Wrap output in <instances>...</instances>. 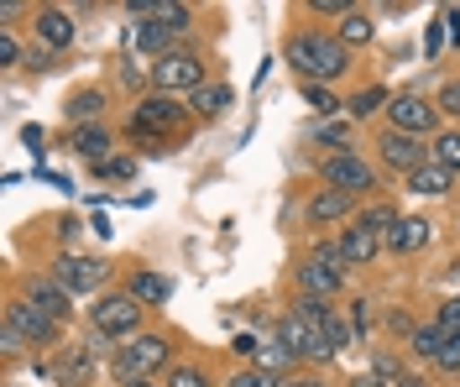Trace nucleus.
I'll use <instances>...</instances> for the list:
<instances>
[{
	"label": "nucleus",
	"instance_id": "50",
	"mask_svg": "<svg viewBox=\"0 0 460 387\" xmlns=\"http://www.w3.org/2000/svg\"><path fill=\"white\" fill-rule=\"evenodd\" d=\"M22 142H27L31 152H42V142H48V131H42V126H22Z\"/></svg>",
	"mask_w": 460,
	"mask_h": 387
},
{
	"label": "nucleus",
	"instance_id": "13",
	"mask_svg": "<svg viewBox=\"0 0 460 387\" xmlns=\"http://www.w3.org/2000/svg\"><path fill=\"white\" fill-rule=\"evenodd\" d=\"M22 294H27L31 303H37V309L48 314V320H58V325H74V309H79V298L68 294V288L58 283L53 272H31Z\"/></svg>",
	"mask_w": 460,
	"mask_h": 387
},
{
	"label": "nucleus",
	"instance_id": "33",
	"mask_svg": "<svg viewBox=\"0 0 460 387\" xmlns=\"http://www.w3.org/2000/svg\"><path fill=\"white\" fill-rule=\"evenodd\" d=\"M356 220H361V225H372V231H382V236H387V231H393V225L402 220V215H398L393 205H387V199H372V205L361 209Z\"/></svg>",
	"mask_w": 460,
	"mask_h": 387
},
{
	"label": "nucleus",
	"instance_id": "39",
	"mask_svg": "<svg viewBox=\"0 0 460 387\" xmlns=\"http://www.w3.org/2000/svg\"><path fill=\"white\" fill-rule=\"evenodd\" d=\"M27 58V48H22V37L11 27H0V68H16V63Z\"/></svg>",
	"mask_w": 460,
	"mask_h": 387
},
{
	"label": "nucleus",
	"instance_id": "28",
	"mask_svg": "<svg viewBox=\"0 0 460 387\" xmlns=\"http://www.w3.org/2000/svg\"><path fill=\"white\" fill-rule=\"evenodd\" d=\"M48 372H53L63 387H84L89 383V356L84 351H58V356L48 361Z\"/></svg>",
	"mask_w": 460,
	"mask_h": 387
},
{
	"label": "nucleus",
	"instance_id": "37",
	"mask_svg": "<svg viewBox=\"0 0 460 387\" xmlns=\"http://www.w3.org/2000/svg\"><path fill=\"white\" fill-rule=\"evenodd\" d=\"M382 330H387L393 340H413V330H419V320H413L408 309H387V314H382Z\"/></svg>",
	"mask_w": 460,
	"mask_h": 387
},
{
	"label": "nucleus",
	"instance_id": "27",
	"mask_svg": "<svg viewBox=\"0 0 460 387\" xmlns=\"http://www.w3.org/2000/svg\"><path fill=\"white\" fill-rule=\"evenodd\" d=\"M439 351H445V330L434 325V320H424V325L413 330V340H408V356L424 361V366H434V361H439Z\"/></svg>",
	"mask_w": 460,
	"mask_h": 387
},
{
	"label": "nucleus",
	"instance_id": "9",
	"mask_svg": "<svg viewBox=\"0 0 460 387\" xmlns=\"http://www.w3.org/2000/svg\"><path fill=\"white\" fill-rule=\"evenodd\" d=\"M189 120V105L178 100V94H163V90H146L142 100H137V110H131V120H126V131H146V136H168Z\"/></svg>",
	"mask_w": 460,
	"mask_h": 387
},
{
	"label": "nucleus",
	"instance_id": "2",
	"mask_svg": "<svg viewBox=\"0 0 460 387\" xmlns=\"http://www.w3.org/2000/svg\"><path fill=\"white\" fill-rule=\"evenodd\" d=\"M345 251L341 241H309V251H304V262L293 268V288H298V298H330L335 303V294L345 288Z\"/></svg>",
	"mask_w": 460,
	"mask_h": 387
},
{
	"label": "nucleus",
	"instance_id": "54",
	"mask_svg": "<svg viewBox=\"0 0 460 387\" xmlns=\"http://www.w3.org/2000/svg\"><path fill=\"white\" fill-rule=\"evenodd\" d=\"M456 225H460V215H456Z\"/></svg>",
	"mask_w": 460,
	"mask_h": 387
},
{
	"label": "nucleus",
	"instance_id": "14",
	"mask_svg": "<svg viewBox=\"0 0 460 387\" xmlns=\"http://www.w3.org/2000/svg\"><path fill=\"white\" fill-rule=\"evenodd\" d=\"M31 31H37V42H42V48L63 53V48H74V37H79V22H74L63 5H37V11H31Z\"/></svg>",
	"mask_w": 460,
	"mask_h": 387
},
{
	"label": "nucleus",
	"instance_id": "22",
	"mask_svg": "<svg viewBox=\"0 0 460 387\" xmlns=\"http://www.w3.org/2000/svg\"><path fill=\"white\" fill-rule=\"evenodd\" d=\"M74 152L84 157L89 168H100V163L115 157V136L105 131V126H84V131H74Z\"/></svg>",
	"mask_w": 460,
	"mask_h": 387
},
{
	"label": "nucleus",
	"instance_id": "24",
	"mask_svg": "<svg viewBox=\"0 0 460 387\" xmlns=\"http://www.w3.org/2000/svg\"><path fill=\"white\" fill-rule=\"evenodd\" d=\"M230 100H235V90L215 79V84H204V90L189 94V116H199V120H220V116H226Z\"/></svg>",
	"mask_w": 460,
	"mask_h": 387
},
{
	"label": "nucleus",
	"instance_id": "41",
	"mask_svg": "<svg viewBox=\"0 0 460 387\" xmlns=\"http://www.w3.org/2000/svg\"><path fill=\"white\" fill-rule=\"evenodd\" d=\"M0 351H5V366H16V361L27 356L31 346H27V340H22V335H16L11 325H0Z\"/></svg>",
	"mask_w": 460,
	"mask_h": 387
},
{
	"label": "nucleus",
	"instance_id": "6",
	"mask_svg": "<svg viewBox=\"0 0 460 387\" xmlns=\"http://www.w3.org/2000/svg\"><path fill=\"white\" fill-rule=\"evenodd\" d=\"M163 366H172V340L168 335H137L111 356V377L115 383H137V377H152Z\"/></svg>",
	"mask_w": 460,
	"mask_h": 387
},
{
	"label": "nucleus",
	"instance_id": "43",
	"mask_svg": "<svg viewBox=\"0 0 460 387\" xmlns=\"http://www.w3.org/2000/svg\"><path fill=\"white\" fill-rule=\"evenodd\" d=\"M288 377H267V372H257V366H246V372H235L226 387H283Z\"/></svg>",
	"mask_w": 460,
	"mask_h": 387
},
{
	"label": "nucleus",
	"instance_id": "51",
	"mask_svg": "<svg viewBox=\"0 0 460 387\" xmlns=\"http://www.w3.org/2000/svg\"><path fill=\"white\" fill-rule=\"evenodd\" d=\"M345 387H387V383H382L376 372H356V377H350V383H345Z\"/></svg>",
	"mask_w": 460,
	"mask_h": 387
},
{
	"label": "nucleus",
	"instance_id": "5",
	"mask_svg": "<svg viewBox=\"0 0 460 387\" xmlns=\"http://www.w3.org/2000/svg\"><path fill=\"white\" fill-rule=\"evenodd\" d=\"M267 330H272V340H283V346L304 361V366H330V361H335L330 335H324L319 325H309L304 314H293V309H283V314H278Z\"/></svg>",
	"mask_w": 460,
	"mask_h": 387
},
{
	"label": "nucleus",
	"instance_id": "1",
	"mask_svg": "<svg viewBox=\"0 0 460 387\" xmlns=\"http://www.w3.org/2000/svg\"><path fill=\"white\" fill-rule=\"evenodd\" d=\"M283 58L298 74V84H335V79L350 74V48H341L335 31H314V27L288 31Z\"/></svg>",
	"mask_w": 460,
	"mask_h": 387
},
{
	"label": "nucleus",
	"instance_id": "31",
	"mask_svg": "<svg viewBox=\"0 0 460 387\" xmlns=\"http://www.w3.org/2000/svg\"><path fill=\"white\" fill-rule=\"evenodd\" d=\"M152 16H157L168 31H178V37L194 27V11H189V5H178V0H157V11H152Z\"/></svg>",
	"mask_w": 460,
	"mask_h": 387
},
{
	"label": "nucleus",
	"instance_id": "46",
	"mask_svg": "<svg viewBox=\"0 0 460 387\" xmlns=\"http://www.w3.org/2000/svg\"><path fill=\"white\" fill-rule=\"evenodd\" d=\"M434 325L445 330V335H460V298H445V303H439V314H434Z\"/></svg>",
	"mask_w": 460,
	"mask_h": 387
},
{
	"label": "nucleus",
	"instance_id": "44",
	"mask_svg": "<svg viewBox=\"0 0 460 387\" xmlns=\"http://www.w3.org/2000/svg\"><path fill=\"white\" fill-rule=\"evenodd\" d=\"M131 173H137V157H120V152H115L111 163L94 168V179H131Z\"/></svg>",
	"mask_w": 460,
	"mask_h": 387
},
{
	"label": "nucleus",
	"instance_id": "35",
	"mask_svg": "<svg viewBox=\"0 0 460 387\" xmlns=\"http://www.w3.org/2000/svg\"><path fill=\"white\" fill-rule=\"evenodd\" d=\"M309 142H319V147H335V152H350V136H345L341 120H319L314 131H309Z\"/></svg>",
	"mask_w": 460,
	"mask_h": 387
},
{
	"label": "nucleus",
	"instance_id": "29",
	"mask_svg": "<svg viewBox=\"0 0 460 387\" xmlns=\"http://www.w3.org/2000/svg\"><path fill=\"white\" fill-rule=\"evenodd\" d=\"M298 90H304V100H309V110H314V116H324V120H335L345 110V100L330 90V84H298Z\"/></svg>",
	"mask_w": 460,
	"mask_h": 387
},
{
	"label": "nucleus",
	"instance_id": "3",
	"mask_svg": "<svg viewBox=\"0 0 460 387\" xmlns=\"http://www.w3.org/2000/svg\"><path fill=\"white\" fill-rule=\"evenodd\" d=\"M89 330H100L105 340H115V346H126V340H137V335H146V309L137 303V298L126 294V288H111V294H100L94 303H89Z\"/></svg>",
	"mask_w": 460,
	"mask_h": 387
},
{
	"label": "nucleus",
	"instance_id": "17",
	"mask_svg": "<svg viewBox=\"0 0 460 387\" xmlns=\"http://www.w3.org/2000/svg\"><path fill=\"white\" fill-rule=\"evenodd\" d=\"M429 241H434V225L424 215H402L398 225L387 231V251H393V257H413V251H424Z\"/></svg>",
	"mask_w": 460,
	"mask_h": 387
},
{
	"label": "nucleus",
	"instance_id": "16",
	"mask_svg": "<svg viewBox=\"0 0 460 387\" xmlns=\"http://www.w3.org/2000/svg\"><path fill=\"white\" fill-rule=\"evenodd\" d=\"M304 215H309V225H335V220H356L361 209H356V199L341 194V189H314L309 205H304Z\"/></svg>",
	"mask_w": 460,
	"mask_h": 387
},
{
	"label": "nucleus",
	"instance_id": "25",
	"mask_svg": "<svg viewBox=\"0 0 460 387\" xmlns=\"http://www.w3.org/2000/svg\"><path fill=\"white\" fill-rule=\"evenodd\" d=\"M335 37H341V48H367V42L376 37L372 11H367V5H356L350 16H341V22H335Z\"/></svg>",
	"mask_w": 460,
	"mask_h": 387
},
{
	"label": "nucleus",
	"instance_id": "30",
	"mask_svg": "<svg viewBox=\"0 0 460 387\" xmlns=\"http://www.w3.org/2000/svg\"><path fill=\"white\" fill-rule=\"evenodd\" d=\"M429 152H434V163H439L445 173L460 179V131H439V136L429 142Z\"/></svg>",
	"mask_w": 460,
	"mask_h": 387
},
{
	"label": "nucleus",
	"instance_id": "21",
	"mask_svg": "<svg viewBox=\"0 0 460 387\" xmlns=\"http://www.w3.org/2000/svg\"><path fill=\"white\" fill-rule=\"evenodd\" d=\"M402 189H408V194H419V199H445V194L456 189V173H445L439 163H424L413 179H402Z\"/></svg>",
	"mask_w": 460,
	"mask_h": 387
},
{
	"label": "nucleus",
	"instance_id": "10",
	"mask_svg": "<svg viewBox=\"0 0 460 387\" xmlns=\"http://www.w3.org/2000/svg\"><path fill=\"white\" fill-rule=\"evenodd\" d=\"M0 325H11L16 335H22V340H27L31 356H37V351H53L58 335H63V325H58V320H48V314H42V309H37V303H31L27 294H16L11 303H5Z\"/></svg>",
	"mask_w": 460,
	"mask_h": 387
},
{
	"label": "nucleus",
	"instance_id": "40",
	"mask_svg": "<svg viewBox=\"0 0 460 387\" xmlns=\"http://www.w3.org/2000/svg\"><path fill=\"white\" fill-rule=\"evenodd\" d=\"M304 11H309V16H335V22H341V16L356 11V0H304Z\"/></svg>",
	"mask_w": 460,
	"mask_h": 387
},
{
	"label": "nucleus",
	"instance_id": "4",
	"mask_svg": "<svg viewBox=\"0 0 460 387\" xmlns=\"http://www.w3.org/2000/svg\"><path fill=\"white\" fill-rule=\"evenodd\" d=\"M319 183L324 189H341V194H350V199H367V194H376L382 189V168H376L372 157H361V152H330L324 163H319Z\"/></svg>",
	"mask_w": 460,
	"mask_h": 387
},
{
	"label": "nucleus",
	"instance_id": "23",
	"mask_svg": "<svg viewBox=\"0 0 460 387\" xmlns=\"http://www.w3.org/2000/svg\"><path fill=\"white\" fill-rule=\"evenodd\" d=\"M252 366H257V372H267V377H298V366H304V361L293 356L283 340H267V346H257Z\"/></svg>",
	"mask_w": 460,
	"mask_h": 387
},
{
	"label": "nucleus",
	"instance_id": "53",
	"mask_svg": "<svg viewBox=\"0 0 460 387\" xmlns=\"http://www.w3.org/2000/svg\"><path fill=\"white\" fill-rule=\"evenodd\" d=\"M120 387H163L157 377H137V383H120Z\"/></svg>",
	"mask_w": 460,
	"mask_h": 387
},
{
	"label": "nucleus",
	"instance_id": "11",
	"mask_svg": "<svg viewBox=\"0 0 460 387\" xmlns=\"http://www.w3.org/2000/svg\"><path fill=\"white\" fill-rule=\"evenodd\" d=\"M146 79H152V90H163V94H194V90H204V58L194 48H178V53L152 63Z\"/></svg>",
	"mask_w": 460,
	"mask_h": 387
},
{
	"label": "nucleus",
	"instance_id": "32",
	"mask_svg": "<svg viewBox=\"0 0 460 387\" xmlns=\"http://www.w3.org/2000/svg\"><path fill=\"white\" fill-rule=\"evenodd\" d=\"M163 387H215V383H209V372H204V366L172 361V366H168V377H163Z\"/></svg>",
	"mask_w": 460,
	"mask_h": 387
},
{
	"label": "nucleus",
	"instance_id": "19",
	"mask_svg": "<svg viewBox=\"0 0 460 387\" xmlns=\"http://www.w3.org/2000/svg\"><path fill=\"white\" fill-rule=\"evenodd\" d=\"M126 294L137 298L142 309H163V303L172 298V283L163 277V272H152V268H137L131 277H126Z\"/></svg>",
	"mask_w": 460,
	"mask_h": 387
},
{
	"label": "nucleus",
	"instance_id": "7",
	"mask_svg": "<svg viewBox=\"0 0 460 387\" xmlns=\"http://www.w3.org/2000/svg\"><path fill=\"white\" fill-rule=\"evenodd\" d=\"M53 277L74 298L111 294V262H105V257H89V251H58L53 257Z\"/></svg>",
	"mask_w": 460,
	"mask_h": 387
},
{
	"label": "nucleus",
	"instance_id": "48",
	"mask_svg": "<svg viewBox=\"0 0 460 387\" xmlns=\"http://www.w3.org/2000/svg\"><path fill=\"white\" fill-rule=\"evenodd\" d=\"M58 241H63V251H79V220H74V215L58 220Z\"/></svg>",
	"mask_w": 460,
	"mask_h": 387
},
{
	"label": "nucleus",
	"instance_id": "8",
	"mask_svg": "<svg viewBox=\"0 0 460 387\" xmlns=\"http://www.w3.org/2000/svg\"><path fill=\"white\" fill-rule=\"evenodd\" d=\"M376 168L382 173H398V179H413L424 163H434V152L424 136H408V131H393V126H382L376 131Z\"/></svg>",
	"mask_w": 460,
	"mask_h": 387
},
{
	"label": "nucleus",
	"instance_id": "15",
	"mask_svg": "<svg viewBox=\"0 0 460 387\" xmlns=\"http://www.w3.org/2000/svg\"><path fill=\"white\" fill-rule=\"evenodd\" d=\"M341 251L350 268H367V262H376L382 251H387V236L382 231H372V225H361V220H350L341 231Z\"/></svg>",
	"mask_w": 460,
	"mask_h": 387
},
{
	"label": "nucleus",
	"instance_id": "47",
	"mask_svg": "<svg viewBox=\"0 0 460 387\" xmlns=\"http://www.w3.org/2000/svg\"><path fill=\"white\" fill-rule=\"evenodd\" d=\"M27 68H31V74H42V68H53V48H42V42L31 37V48H27Z\"/></svg>",
	"mask_w": 460,
	"mask_h": 387
},
{
	"label": "nucleus",
	"instance_id": "36",
	"mask_svg": "<svg viewBox=\"0 0 460 387\" xmlns=\"http://www.w3.org/2000/svg\"><path fill=\"white\" fill-rule=\"evenodd\" d=\"M372 330H376V309H372V298H356V303H350V335H356V340H367Z\"/></svg>",
	"mask_w": 460,
	"mask_h": 387
},
{
	"label": "nucleus",
	"instance_id": "12",
	"mask_svg": "<svg viewBox=\"0 0 460 387\" xmlns=\"http://www.w3.org/2000/svg\"><path fill=\"white\" fill-rule=\"evenodd\" d=\"M439 120H445L439 105L424 100V94H413V90L393 94V105H387V126H393V131H408V136H424V142L439 136Z\"/></svg>",
	"mask_w": 460,
	"mask_h": 387
},
{
	"label": "nucleus",
	"instance_id": "42",
	"mask_svg": "<svg viewBox=\"0 0 460 387\" xmlns=\"http://www.w3.org/2000/svg\"><path fill=\"white\" fill-rule=\"evenodd\" d=\"M126 136L137 142V152H142V157H168V152H172L168 136H146V131H126Z\"/></svg>",
	"mask_w": 460,
	"mask_h": 387
},
{
	"label": "nucleus",
	"instance_id": "45",
	"mask_svg": "<svg viewBox=\"0 0 460 387\" xmlns=\"http://www.w3.org/2000/svg\"><path fill=\"white\" fill-rule=\"evenodd\" d=\"M434 105H439V116L460 120V79H450V84H445V90L434 94Z\"/></svg>",
	"mask_w": 460,
	"mask_h": 387
},
{
	"label": "nucleus",
	"instance_id": "18",
	"mask_svg": "<svg viewBox=\"0 0 460 387\" xmlns=\"http://www.w3.org/2000/svg\"><path fill=\"white\" fill-rule=\"evenodd\" d=\"M63 116H68V126H74V131H84V126H100V116H105V90H100V84H84V90H74L68 100H63Z\"/></svg>",
	"mask_w": 460,
	"mask_h": 387
},
{
	"label": "nucleus",
	"instance_id": "52",
	"mask_svg": "<svg viewBox=\"0 0 460 387\" xmlns=\"http://www.w3.org/2000/svg\"><path fill=\"white\" fill-rule=\"evenodd\" d=\"M293 387H330V383H324V377H304V372H298V377H293Z\"/></svg>",
	"mask_w": 460,
	"mask_h": 387
},
{
	"label": "nucleus",
	"instance_id": "49",
	"mask_svg": "<svg viewBox=\"0 0 460 387\" xmlns=\"http://www.w3.org/2000/svg\"><path fill=\"white\" fill-rule=\"evenodd\" d=\"M324 335H330V346H335V351H341L345 340H350V330H345V320H341V314H330V325H324Z\"/></svg>",
	"mask_w": 460,
	"mask_h": 387
},
{
	"label": "nucleus",
	"instance_id": "38",
	"mask_svg": "<svg viewBox=\"0 0 460 387\" xmlns=\"http://www.w3.org/2000/svg\"><path fill=\"white\" fill-rule=\"evenodd\" d=\"M434 372L439 377H460V335H445V351L434 361Z\"/></svg>",
	"mask_w": 460,
	"mask_h": 387
},
{
	"label": "nucleus",
	"instance_id": "34",
	"mask_svg": "<svg viewBox=\"0 0 460 387\" xmlns=\"http://www.w3.org/2000/svg\"><path fill=\"white\" fill-rule=\"evenodd\" d=\"M372 372H376L387 387H398L402 377L413 372V366H402V356H393V351H376V356H372Z\"/></svg>",
	"mask_w": 460,
	"mask_h": 387
},
{
	"label": "nucleus",
	"instance_id": "20",
	"mask_svg": "<svg viewBox=\"0 0 460 387\" xmlns=\"http://www.w3.org/2000/svg\"><path fill=\"white\" fill-rule=\"evenodd\" d=\"M137 48L157 63V58H168V53H178V31H168L157 16H146V22H137Z\"/></svg>",
	"mask_w": 460,
	"mask_h": 387
},
{
	"label": "nucleus",
	"instance_id": "26",
	"mask_svg": "<svg viewBox=\"0 0 460 387\" xmlns=\"http://www.w3.org/2000/svg\"><path fill=\"white\" fill-rule=\"evenodd\" d=\"M387 105H393V94L382 90V84H367V90H356L350 100H345V116L350 120H372L376 110L387 116Z\"/></svg>",
	"mask_w": 460,
	"mask_h": 387
}]
</instances>
